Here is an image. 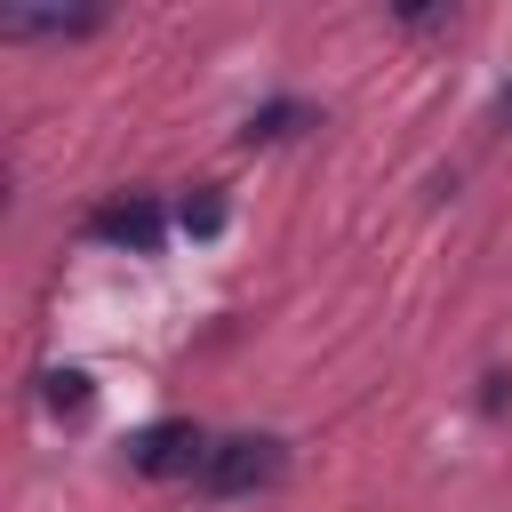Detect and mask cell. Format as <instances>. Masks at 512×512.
Wrapping results in <instances>:
<instances>
[{
  "label": "cell",
  "mask_w": 512,
  "mask_h": 512,
  "mask_svg": "<svg viewBox=\"0 0 512 512\" xmlns=\"http://www.w3.org/2000/svg\"><path fill=\"white\" fill-rule=\"evenodd\" d=\"M128 464H136L144 480H176V472H208V440H200V424H184V416H168V424H144V432L128 440Z\"/></svg>",
  "instance_id": "obj_1"
},
{
  "label": "cell",
  "mask_w": 512,
  "mask_h": 512,
  "mask_svg": "<svg viewBox=\"0 0 512 512\" xmlns=\"http://www.w3.org/2000/svg\"><path fill=\"white\" fill-rule=\"evenodd\" d=\"M216 496H248V488H272L280 480V440L264 432H240V440H216L208 448V472H200Z\"/></svg>",
  "instance_id": "obj_2"
},
{
  "label": "cell",
  "mask_w": 512,
  "mask_h": 512,
  "mask_svg": "<svg viewBox=\"0 0 512 512\" xmlns=\"http://www.w3.org/2000/svg\"><path fill=\"white\" fill-rule=\"evenodd\" d=\"M96 240L152 248V240H160V208H152V200H112V208H96Z\"/></svg>",
  "instance_id": "obj_3"
},
{
  "label": "cell",
  "mask_w": 512,
  "mask_h": 512,
  "mask_svg": "<svg viewBox=\"0 0 512 512\" xmlns=\"http://www.w3.org/2000/svg\"><path fill=\"white\" fill-rule=\"evenodd\" d=\"M48 408H72V416H80V408H88V376H80V368H56V376H48Z\"/></svg>",
  "instance_id": "obj_4"
},
{
  "label": "cell",
  "mask_w": 512,
  "mask_h": 512,
  "mask_svg": "<svg viewBox=\"0 0 512 512\" xmlns=\"http://www.w3.org/2000/svg\"><path fill=\"white\" fill-rule=\"evenodd\" d=\"M216 224H224V200H216V192H192V200H184V232H200V240H208Z\"/></svg>",
  "instance_id": "obj_5"
},
{
  "label": "cell",
  "mask_w": 512,
  "mask_h": 512,
  "mask_svg": "<svg viewBox=\"0 0 512 512\" xmlns=\"http://www.w3.org/2000/svg\"><path fill=\"white\" fill-rule=\"evenodd\" d=\"M296 120H304V112H296V104H272V112H264V120H248V144H272V136H288V128H296Z\"/></svg>",
  "instance_id": "obj_6"
},
{
  "label": "cell",
  "mask_w": 512,
  "mask_h": 512,
  "mask_svg": "<svg viewBox=\"0 0 512 512\" xmlns=\"http://www.w3.org/2000/svg\"><path fill=\"white\" fill-rule=\"evenodd\" d=\"M496 120H512V88H504V96H496Z\"/></svg>",
  "instance_id": "obj_7"
}]
</instances>
